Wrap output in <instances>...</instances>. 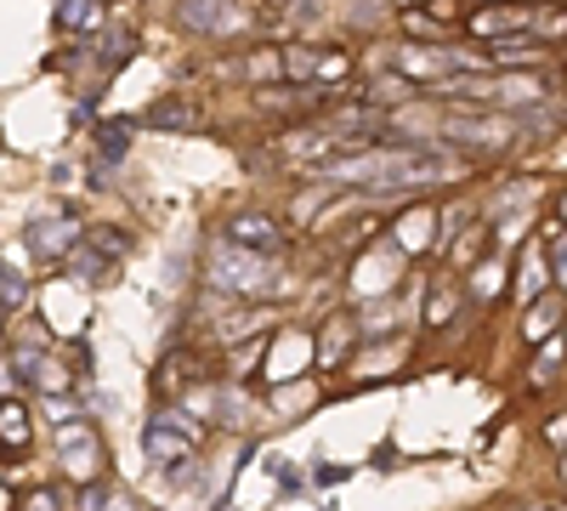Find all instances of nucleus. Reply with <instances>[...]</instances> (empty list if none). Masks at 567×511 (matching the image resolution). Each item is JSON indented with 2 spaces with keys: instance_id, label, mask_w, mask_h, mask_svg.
Segmentation results:
<instances>
[{
  "instance_id": "obj_1",
  "label": "nucleus",
  "mask_w": 567,
  "mask_h": 511,
  "mask_svg": "<svg viewBox=\"0 0 567 511\" xmlns=\"http://www.w3.org/2000/svg\"><path fill=\"white\" fill-rule=\"evenodd\" d=\"M210 285L227 296H245V302H267L284 290V278H278V262L267 251H245V245L221 239L210 256Z\"/></svg>"
},
{
  "instance_id": "obj_2",
  "label": "nucleus",
  "mask_w": 567,
  "mask_h": 511,
  "mask_svg": "<svg viewBox=\"0 0 567 511\" xmlns=\"http://www.w3.org/2000/svg\"><path fill=\"white\" fill-rule=\"evenodd\" d=\"M80 239H85V227H80L74 211H45V216L29 222V251H34L40 262H63Z\"/></svg>"
},
{
  "instance_id": "obj_3",
  "label": "nucleus",
  "mask_w": 567,
  "mask_h": 511,
  "mask_svg": "<svg viewBox=\"0 0 567 511\" xmlns=\"http://www.w3.org/2000/svg\"><path fill=\"white\" fill-rule=\"evenodd\" d=\"M142 449H148V460L171 467V460H182V454L199 449V427L187 421V415H154L148 432H142Z\"/></svg>"
},
{
  "instance_id": "obj_4",
  "label": "nucleus",
  "mask_w": 567,
  "mask_h": 511,
  "mask_svg": "<svg viewBox=\"0 0 567 511\" xmlns=\"http://www.w3.org/2000/svg\"><path fill=\"white\" fill-rule=\"evenodd\" d=\"M58 454H63V472L69 478H97L103 472V443L91 432V421H58Z\"/></svg>"
},
{
  "instance_id": "obj_5",
  "label": "nucleus",
  "mask_w": 567,
  "mask_h": 511,
  "mask_svg": "<svg viewBox=\"0 0 567 511\" xmlns=\"http://www.w3.org/2000/svg\"><path fill=\"white\" fill-rule=\"evenodd\" d=\"M176 23H182L187 34L216 40V34L239 29V7H233V0H176Z\"/></svg>"
},
{
  "instance_id": "obj_6",
  "label": "nucleus",
  "mask_w": 567,
  "mask_h": 511,
  "mask_svg": "<svg viewBox=\"0 0 567 511\" xmlns=\"http://www.w3.org/2000/svg\"><path fill=\"white\" fill-rule=\"evenodd\" d=\"M443 143H454V149H499L505 154L516 143V125L499 120V114H488V120H449Z\"/></svg>"
},
{
  "instance_id": "obj_7",
  "label": "nucleus",
  "mask_w": 567,
  "mask_h": 511,
  "mask_svg": "<svg viewBox=\"0 0 567 511\" xmlns=\"http://www.w3.org/2000/svg\"><path fill=\"white\" fill-rule=\"evenodd\" d=\"M221 239H233V245H245V251H278V239H284V227L272 222V216H261V211H245V216H233L227 222V234Z\"/></svg>"
},
{
  "instance_id": "obj_8",
  "label": "nucleus",
  "mask_w": 567,
  "mask_h": 511,
  "mask_svg": "<svg viewBox=\"0 0 567 511\" xmlns=\"http://www.w3.org/2000/svg\"><path fill=\"white\" fill-rule=\"evenodd\" d=\"M69 273H74V285H114V273H120V256H109V251H97V245H74L69 256Z\"/></svg>"
},
{
  "instance_id": "obj_9",
  "label": "nucleus",
  "mask_w": 567,
  "mask_h": 511,
  "mask_svg": "<svg viewBox=\"0 0 567 511\" xmlns=\"http://www.w3.org/2000/svg\"><path fill=\"white\" fill-rule=\"evenodd\" d=\"M534 63H545V40H528V34H494L488 69H534Z\"/></svg>"
},
{
  "instance_id": "obj_10",
  "label": "nucleus",
  "mask_w": 567,
  "mask_h": 511,
  "mask_svg": "<svg viewBox=\"0 0 567 511\" xmlns=\"http://www.w3.org/2000/svg\"><path fill=\"white\" fill-rule=\"evenodd\" d=\"M103 23V0H58V29L63 34H91Z\"/></svg>"
},
{
  "instance_id": "obj_11",
  "label": "nucleus",
  "mask_w": 567,
  "mask_h": 511,
  "mask_svg": "<svg viewBox=\"0 0 567 511\" xmlns=\"http://www.w3.org/2000/svg\"><path fill=\"white\" fill-rule=\"evenodd\" d=\"M534 18L523 12V7H488V12H477V18H471V34H516V29H528Z\"/></svg>"
},
{
  "instance_id": "obj_12",
  "label": "nucleus",
  "mask_w": 567,
  "mask_h": 511,
  "mask_svg": "<svg viewBox=\"0 0 567 511\" xmlns=\"http://www.w3.org/2000/svg\"><path fill=\"white\" fill-rule=\"evenodd\" d=\"M148 125H154V131H194V125H199V109L182 103V98H165V103L148 109Z\"/></svg>"
},
{
  "instance_id": "obj_13",
  "label": "nucleus",
  "mask_w": 567,
  "mask_h": 511,
  "mask_svg": "<svg viewBox=\"0 0 567 511\" xmlns=\"http://www.w3.org/2000/svg\"><path fill=\"white\" fill-rule=\"evenodd\" d=\"M0 443H7L12 454L29 449V421H23V409H18V403H0Z\"/></svg>"
},
{
  "instance_id": "obj_14",
  "label": "nucleus",
  "mask_w": 567,
  "mask_h": 511,
  "mask_svg": "<svg viewBox=\"0 0 567 511\" xmlns=\"http://www.w3.org/2000/svg\"><path fill=\"white\" fill-rule=\"evenodd\" d=\"M29 302V285H23V273L0 262V318H12L18 307Z\"/></svg>"
},
{
  "instance_id": "obj_15",
  "label": "nucleus",
  "mask_w": 567,
  "mask_h": 511,
  "mask_svg": "<svg viewBox=\"0 0 567 511\" xmlns=\"http://www.w3.org/2000/svg\"><path fill=\"white\" fill-rule=\"evenodd\" d=\"M125 149H131V120L97 125V154H103V160H125Z\"/></svg>"
},
{
  "instance_id": "obj_16",
  "label": "nucleus",
  "mask_w": 567,
  "mask_h": 511,
  "mask_svg": "<svg viewBox=\"0 0 567 511\" xmlns=\"http://www.w3.org/2000/svg\"><path fill=\"white\" fill-rule=\"evenodd\" d=\"M432 222H437V211H425V205H420L414 216H403V222H398V245H403V251H425V227H432Z\"/></svg>"
},
{
  "instance_id": "obj_17",
  "label": "nucleus",
  "mask_w": 567,
  "mask_h": 511,
  "mask_svg": "<svg viewBox=\"0 0 567 511\" xmlns=\"http://www.w3.org/2000/svg\"><path fill=\"white\" fill-rule=\"evenodd\" d=\"M278 69L290 80H318V52H307V45H296V52H278Z\"/></svg>"
},
{
  "instance_id": "obj_18",
  "label": "nucleus",
  "mask_w": 567,
  "mask_h": 511,
  "mask_svg": "<svg viewBox=\"0 0 567 511\" xmlns=\"http://www.w3.org/2000/svg\"><path fill=\"white\" fill-rule=\"evenodd\" d=\"M556 318H561V302L550 296V307H534V313H528V330H523V336H528V341H545V336L556 330Z\"/></svg>"
},
{
  "instance_id": "obj_19",
  "label": "nucleus",
  "mask_w": 567,
  "mask_h": 511,
  "mask_svg": "<svg viewBox=\"0 0 567 511\" xmlns=\"http://www.w3.org/2000/svg\"><path fill=\"white\" fill-rule=\"evenodd\" d=\"M347 336H352V324H347V318H336V324H329V341H323L318 364H336V358H341V347H347Z\"/></svg>"
},
{
  "instance_id": "obj_20",
  "label": "nucleus",
  "mask_w": 567,
  "mask_h": 511,
  "mask_svg": "<svg viewBox=\"0 0 567 511\" xmlns=\"http://www.w3.org/2000/svg\"><path fill=\"white\" fill-rule=\"evenodd\" d=\"M91 245L109 251V256H125V251H131V239L120 234V227H97V234H91Z\"/></svg>"
},
{
  "instance_id": "obj_21",
  "label": "nucleus",
  "mask_w": 567,
  "mask_h": 511,
  "mask_svg": "<svg viewBox=\"0 0 567 511\" xmlns=\"http://www.w3.org/2000/svg\"><path fill=\"white\" fill-rule=\"evenodd\" d=\"M449 313H454V296H449V285H437L432 302H425V324H443Z\"/></svg>"
},
{
  "instance_id": "obj_22",
  "label": "nucleus",
  "mask_w": 567,
  "mask_h": 511,
  "mask_svg": "<svg viewBox=\"0 0 567 511\" xmlns=\"http://www.w3.org/2000/svg\"><path fill=\"white\" fill-rule=\"evenodd\" d=\"M545 256H550V285H561V278H567V251H561V234H550V239H545Z\"/></svg>"
},
{
  "instance_id": "obj_23",
  "label": "nucleus",
  "mask_w": 567,
  "mask_h": 511,
  "mask_svg": "<svg viewBox=\"0 0 567 511\" xmlns=\"http://www.w3.org/2000/svg\"><path fill=\"white\" fill-rule=\"evenodd\" d=\"M131 45H136V34H131V29H120V34L109 40V69H120V63L131 58Z\"/></svg>"
},
{
  "instance_id": "obj_24",
  "label": "nucleus",
  "mask_w": 567,
  "mask_h": 511,
  "mask_svg": "<svg viewBox=\"0 0 567 511\" xmlns=\"http://www.w3.org/2000/svg\"><path fill=\"white\" fill-rule=\"evenodd\" d=\"M386 18V0H358V12H352V23H381Z\"/></svg>"
},
{
  "instance_id": "obj_25",
  "label": "nucleus",
  "mask_w": 567,
  "mask_h": 511,
  "mask_svg": "<svg viewBox=\"0 0 567 511\" xmlns=\"http://www.w3.org/2000/svg\"><path fill=\"white\" fill-rule=\"evenodd\" d=\"M250 74H256V80H267V74L278 80V74H284V69H278V52H256V63H250Z\"/></svg>"
},
{
  "instance_id": "obj_26",
  "label": "nucleus",
  "mask_w": 567,
  "mask_h": 511,
  "mask_svg": "<svg viewBox=\"0 0 567 511\" xmlns=\"http://www.w3.org/2000/svg\"><path fill=\"white\" fill-rule=\"evenodd\" d=\"M556 364H561V352H556V341H550V352L539 358V369H534V376H539V381H550V376H556Z\"/></svg>"
},
{
  "instance_id": "obj_27",
  "label": "nucleus",
  "mask_w": 567,
  "mask_h": 511,
  "mask_svg": "<svg viewBox=\"0 0 567 511\" xmlns=\"http://www.w3.org/2000/svg\"><path fill=\"white\" fill-rule=\"evenodd\" d=\"M58 500H63V494H58V489H34V494H29V505H40V511H52V505H58Z\"/></svg>"
},
{
  "instance_id": "obj_28",
  "label": "nucleus",
  "mask_w": 567,
  "mask_h": 511,
  "mask_svg": "<svg viewBox=\"0 0 567 511\" xmlns=\"http://www.w3.org/2000/svg\"><path fill=\"white\" fill-rule=\"evenodd\" d=\"M494 278H499V267H483V273H477V296H494V290H499Z\"/></svg>"
},
{
  "instance_id": "obj_29",
  "label": "nucleus",
  "mask_w": 567,
  "mask_h": 511,
  "mask_svg": "<svg viewBox=\"0 0 567 511\" xmlns=\"http://www.w3.org/2000/svg\"><path fill=\"white\" fill-rule=\"evenodd\" d=\"M296 18H307V23L323 18V0H296Z\"/></svg>"
},
{
  "instance_id": "obj_30",
  "label": "nucleus",
  "mask_w": 567,
  "mask_h": 511,
  "mask_svg": "<svg viewBox=\"0 0 567 511\" xmlns=\"http://www.w3.org/2000/svg\"><path fill=\"white\" fill-rule=\"evenodd\" d=\"M103 500H109V494H103V489H80V505H85V511H97V505H103Z\"/></svg>"
}]
</instances>
